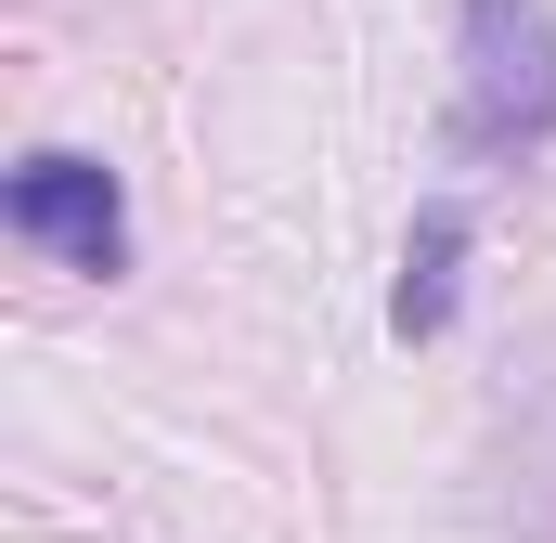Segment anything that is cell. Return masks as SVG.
<instances>
[{"mask_svg":"<svg viewBox=\"0 0 556 543\" xmlns=\"http://www.w3.org/2000/svg\"><path fill=\"white\" fill-rule=\"evenodd\" d=\"M466 13V142L518 155L556 130V13L544 0H453Z\"/></svg>","mask_w":556,"mask_h":543,"instance_id":"obj_1","label":"cell"},{"mask_svg":"<svg viewBox=\"0 0 556 543\" xmlns=\"http://www.w3.org/2000/svg\"><path fill=\"white\" fill-rule=\"evenodd\" d=\"M0 220H13L26 247H52L65 272H117L130 260V194H117L104 155H26V168L0 181Z\"/></svg>","mask_w":556,"mask_h":543,"instance_id":"obj_2","label":"cell"},{"mask_svg":"<svg viewBox=\"0 0 556 543\" xmlns=\"http://www.w3.org/2000/svg\"><path fill=\"white\" fill-rule=\"evenodd\" d=\"M453 272H466V207L440 194V207L415 220V247H402V298H389L402 337H440V324H453Z\"/></svg>","mask_w":556,"mask_h":543,"instance_id":"obj_3","label":"cell"}]
</instances>
